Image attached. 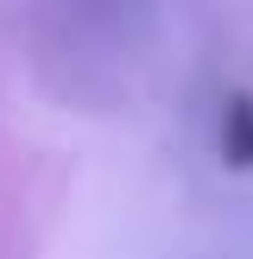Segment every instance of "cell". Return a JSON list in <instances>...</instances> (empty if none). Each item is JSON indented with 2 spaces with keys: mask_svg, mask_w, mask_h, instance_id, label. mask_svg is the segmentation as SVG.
<instances>
[{
  "mask_svg": "<svg viewBox=\"0 0 253 259\" xmlns=\"http://www.w3.org/2000/svg\"><path fill=\"white\" fill-rule=\"evenodd\" d=\"M222 158L253 171V101L247 95H228V108H222Z\"/></svg>",
  "mask_w": 253,
  "mask_h": 259,
  "instance_id": "obj_1",
  "label": "cell"
}]
</instances>
